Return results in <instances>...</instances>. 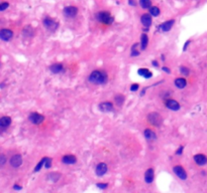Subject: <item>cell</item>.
<instances>
[{
  "mask_svg": "<svg viewBox=\"0 0 207 193\" xmlns=\"http://www.w3.org/2000/svg\"><path fill=\"white\" fill-rule=\"evenodd\" d=\"M7 162V157L4 154H0V167L4 166Z\"/></svg>",
  "mask_w": 207,
  "mask_h": 193,
  "instance_id": "32",
  "label": "cell"
},
{
  "mask_svg": "<svg viewBox=\"0 0 207 193\" xmlns=\"http://www.w3.org/2000/svg\"><path fill=\"white\" fill-rule=\"evenodd\" d=\"M22 35L24 37H31V36H33L34 35V30H33V28L30 26V25H27V26H26L22 29Z\"/></svg>",
  "mask_w": 207,
  "mask_h": 193,
  "instance_id": "24",
  "label": "cell"
},
{
  "mask_svg": "<svg viewBox=\"0 0 207 193\" xmlns=\"http://www.w3.org/2000/svg\"><path fill=\"white\" fill-rule=\"evenodd\" d=\"M61 161L63 164H66V165H73L77 162V157L74 155H65L62 157Z\"/></svg>",
  "mask_w": 207,
  "mask_h": 193,
  "instance_id": "16",
  "label": "cell"
},
{
  "mask_svg": "<svg viewBox=\"0 0 207 193\" xmlns=\"http://www.w3.org/2000/svg\"><path fill=\"white\" fill-rule=\"evenodd\" d=\"M13 189H14V190H16V191H19V190H21V189H22V187H21V186H19L18 184H14L13 185Z\"/></svg>",
  "mask_w": 207,
  "mask_h": 193,
  "instance_id": "41",
  "label": "cell"
},
{
  "mask_svg": "<svg viewBox=\"0 0 207 193\" xmlns=\"http://www.w3.org/2000/svg\"><path fill=\"white\" fill-rule=\"evenodd\" d=\"M98 109L102 113H110L113 112L114 107L111 102H102L98 105Z\"/></svg>",
  "mask_w": 207,
  "mask_h": 193,
  "instance_id": "9",
  "label": "cell"
},
{
  "mask_svg": "<svg viewBox=\"0 0 207 193\" xmlns=\"http://www.w3.org/2000/svg\"><path fill=\"white\" fill-rule=\"evenodd\" d=\"M175 24V19H169L167 21L163 22V23L159 26L160 31L162 32H168L171 30V28L173 27V25Z\"/></svg>",
  "mask_w": 207,
  "mask_h": 193,
  "instance_id": "13",
  "label": "cell"
},
{
  "mask_svg": "<svg viewBox=\"0 0 207 193\" xmlns=\"http://www.w3.org/2000/svg\"><path fill=\"white\" fill-rule=\"evenodd\" d=\"M139 4L140 8L143 10H149L150 7L152 6V0H139Z\"/></svg>",
  "mask_w": 207,
  "mask_h": 193,
  "instance_id": "26",
  "label": "cell"
},
{
  "mask_svg": "<svg viewBox=\"0 0 207 193\" xmlns=\"http://www.w3.org/2000/svg\"><path fill=\"white\" fill-rule=\"evenodd\" d=\"M152 65H153L154 66H156V68H158V66H159V62H157V61H153V62H152Z\"/></svg>",
  "mask_w": 207,
  "mask_h": 193,
  "instance_id": "42",
  "label": "cell"
},
{
  "mask_svg": "<svg viewBox=\"0 0 207 193\" xmlns=\"http://www.w3.org/2000/svg\"><path fill=\"white\" fill-rule=\"evenodd\" d=\"M147 88H143V90L142 92H140V97H143V95L146 94V92H147Z\"/></svg>",
  "mask_w": 207,
  "mask_h": 193,
  "instance_id": "43",
  "label": "cell"
},
{
  "mask_svg": "<svg viewBox=\"0 0 207 193\" xmlns=\"http://www.w3.org/2000/svg\"><path fill=\"white\" fill-rule=\"evenodd\" d=\"M108 171V166H107V164L106 163H99L98 165L96 166V168H95V174L98 177H102V176H104L106 173H107Z\"/></svg>",
  "mask_w": 207,
  "mask_h": 193,
  "instance_id": "10",
  "label": "cell"
},
{
  "mask_svg": "<svg viewBox=\"0 0 207 193\" xmlns=\"http://www.w3.org/2000/svg\"><path fill=\"white\" fill-rule=\"evenodd\" d=\"M13 37V31L7 28H3L0 30V39L3 42H9Z\"/></svg>",
  "mask_w": 207,
  "mask_h": 193,
  "instance_id": "12",
  "label": "cell"
},
{
  "mask_svg": "<svg viewBox=\"0 0 207 193\" xmlns=\"http://www.w3.org/2000/svg\"><path fill=\"white\" fill-rule=\"evenodd\" d=\"M162 71H163V72H165L166 74H169V75L171 74V69L169 68H167V66H163V68H162Z\"/></svg>",
  "mask_w": 207,
  "mask_h": 193,
  "instance_id": "39",
  "label": "cell"
},
{
  "mask_svg": "<svg viewBox=\"0 0 207 193\" xmlns=\"http://www.w3.org/2000/svg\"><path fill=\"white\" fill-rule=\"evenodd\" d=\"M22 156H21L20 154H15L13 155L10 160H9V163H10L11 167H13V168H18V167H20L22 165Z\"/></svg>",
  "mask_w": 207,
  "mask_h": 193,
  "instance_id": "7",
  "label": "cell"
},
{
  "mask_svg": "<svg viewBox=\"0 0 207 193\" xmlns=\"http://www.w3.org/2000/svg\"><path fill=\"white\" fill-rule=\"evenodd\" d=\"M139 88H140L139 84H133L130 86V91L131 92H136V91H139Z\"/></svg>",
  "mask_w": 207,
  "mask_h": 193,
  "instance_id": "36",
  "label": "cell"
},
{
  "mask_svg": "<svg viewBox=\"0 0 207 193\" xmlns=\"http://www.w3.org/2000/svg\"><path fill=\"white\" fill-rule=\"evenodd\" d=\"M149 13L152 15L153 17H158L160 15V13H161V9H160L158 6L152 5L149 9Z\"/></svg>",
  "mask_w": 207,
  "mask_h": 193,
  "instance_id": "27",
  "label": "cell"
},
{
  "mask_svg": "<svg viewBox=\"0 0 207 193\" xmlns=\"http://www.w3.org/2000/svg\"><path fill=\"white\" fill-rule=\"evenodd\" d=\"M137 74H139L140 77H143L145 78H150L153 77V72L149 71L148 68H139Z\"/></svg>",
  "mask_w": 207,
  "mask_h": 193,
  "instance_id": "25",
  "label": "cell"
},
{
  "mask_svg": "<svg viewBox=\"0 0 207 193\" xmlns=\"http://www.w3.org/2000/svg\"><path fill=\"white\" fill-rule=\"evenodd\" d=\"M154 179H155V170L154 168H149L145 172V182L147 184H150L154 182Z\"/></svg>",
  "mask_w": 207,
  "mask_h": 193,
  "instance_id": "17",
  "label": "cell"
},
{
  "mask_svg": "<svg viewBox=\"0 0 207 193\" xmlns=\"http://www.w3.org/2000/svg\"><path fill=\"white\" fill-rule=\"evenodd\" d=\"M114 102H115V104H116L118 107H121L124 104V102H125V98H124L123 95H120V94L115 95Z\"/></svg>",
  "mask_w": 207,
  "mask_h": 193,
  "instance_id": "28",
  "label": "cell"
},
{
  "mask_svg": "<svg viewBox=\"0 0 207 193\" xmlns=\"http://www.w3.org/2000/svg\"><path fill=\"white\" fill-rule=\"evenodd\" d=\"M180 74L185 75V77H187V75H190V69L187 68V66L185 65H181L180 66Z\"/></svg>",
  "mask_w": 207,
  "mask_h": 193,
  "instance_id": "31",
  "label": "cell"
},
{
  "mask_svg": "<svg viewBox=\"0 0 207 193\" xmlns=\"http://www.w3.org/2000/svg\"><path fill=\"white\" fill-rule=\"evenodd\" d=\"M52 162H53L52 158L47 157L46 162H45V168L46 169H50V168H51V167H52Z\"/></svg>",
  "mask_w": 207,
  "mask_h": 193,
  "instance_id": "33",
  "label": "cell"
},
{
  "mask_svg": "<svg viewBox=\"0 0 207 193\" xmlns=\"http://www.w3.org/2000/svg\"><path fill=\"white\" fill-rule=\"evenodd\" d=\"M143 136H145V138L149 141H155L157 139V134L150 129H146L145 131H143Z\"/></svg>",
  "mask_w": 207,
  "mask_h": 193,
  "instance_id": "19",
  "label": "cell"
},
{
  "mask_svg": "<svg viewBox=\"0 0 207 193\" xmlns=\"http://www.w3.org/2000/svg\"><path fill=\"white\" fill-rule=\"evenodd\" d=\"M96 187L99 189H106L108 187V183H96Z\"/></svg>",
  "mask_w": 207,
  "mask_h": 193,
  "instance_id": "35",
  "label": "cell"
},
{
  "mask_svg": "<svg viewBox=\"0 0 207 193\" xmlns=\"http://www.w3.org/2000/svg\"><path fill=\"white\" fill-rule=\"evenodd\" d=\"M165 105L167 109L174 111V112H177V111L181 109V106H180V104H179V102H177V101H175V100H172V99H168L166 101Z\"/></svg>",
  "mask_w": 207,
  "mask_h": 193,
  "instance_id": "11",
  "label": "cell"
},
{
  "mask_svg": "<svg viewBox=\"0 0 207 193\" xmlns=\"http://www.w3.org/2000/svg\"><path fill=\"white\" fill-rule=\"evenodd\" d=\"M183 151H184V146H183V145H181V146L176 150V153H175V154L178 155V156H180V155L183 154Z\"/></svg>",
  "mask_w": 207,
  "mask_h": 193,
  "instance_id": "37",
  "label": "cell"
},
{
  "mask_svg": "<svg viewBox=\"0 0 207 193\" xmlns=\"http://www.w3.org/2000/svg\"><path fill=\"white\" fill-rule=\"evenodd\" d=\"M127 3H128V5L133 6V7H136V6L137 5L136 0H127Z\"/></svg>",
  "mask_w": 207,
  "mask_h": 193,
  "instance_id": "38",
  "label": "cell"
},
{
  "mask_svg": "<svg viewBox=\"0 0 207 193\" xmlns=\"http://www.w3.org/2000/svg\"><path fill=\"white\" fill-rule=\"evenodd\" d=\"M194 162H195L198 166H204L207 164V157L204 154H196L193 157Z\"/></svg>",
  "mask_w": 207,
  "mask_h": 193,
  "instance_id": "14",
  "label": "cell"
},
{
  "mask_svg": "<svg viewBox=\"0 0 207 193\" xmlns=\"http://www.w3.org/2000/svg\"><path fill=\"white\" fill-rule=\"evenodd\" d=\"M190 42H191L190 40H187L186 43L184 44V46H183V52H186L187 48H188V45H189V44H190Z\"/></svg>",
  "mask_w": 207,
  "mask_h": 193,
  "instance_id": "40",
  "label": "cell"
},
{
  "mask_svg": "<svg viewBox=\"0 0 207 193\" xmlns=\"http://www.w3.org/2000/svg\"><path fill=\"white\" fill-rule=\"evenodd\" d=\"M43 24L46 29L50 31V32H55V31L59 28V21L50 16H46L43 18Z\"/></svg>",
  "mask_w": 207,
  "mask_h": 193,
  "instance_id": "3",
  "label": "cell"
},
{
  "mask_svg": "<svg viewBox=\"0 0 207 193\" xmlns=\"http://www.w3.org/2000/svg\"><path fill=\"white\" fill-rule=\"evenodd\" d=\"M61 177H62L61 173H59V172H51V173H49L48 175H47V180H49V181L52 182V183H56V182L59 181Z\"/></svg>",
  "mask_w": 207,
  "mask_h": 193,
  "instance_id": "18",
  "label": "cell"
},
{
  "mask_svg": "<svg viewBox=\"0 0 207 193\" xmlns=\"http://www.w3.org/2000/svg\"><path fill=\"white\" fill-rule=\"evenodd\" d=\"M95 19L102 24L111 25L114 22V16L107 10H100L95 13Z\"/></svg>",
  "mask_w": 207,
  "mask_h": 193,
  "instance_id": "2",
  "label": "cell"
},
{
  "mask_svg": "<svg viewBox=\"0 0 207 193\" xmlns=\"http://www.w3.org/2000/svg\"><path fill=\"white\" fill-rule=\"evenodd\" d=\"M11 118L8 116H3L0 118V128H7L11 124Z\"/></svg>",
  "mask_w": 207,
  "mask_h": 193,
  "instance_id": "21",
  "label": "cell"
},
{
  "mask_svg": "<svg viewBox=\"0 0 207 193\" xmlns=\"http://www.w3.org/2000/svg\"><path fill=\"white\" fill-rule=\"evenodd\" d=\"M147 120L150 123V125L155 126V127H160L163 124V118L162 116L160 115L159 113L157 112H152L150 113L148 117H147Z\"/></svg>",
  "mask_w": 207,
  "mask_h": 193,
  "instance_id": "4",
  "label": "cell"
},
{
  "mask_svg": "<svg viewBox=\"0 0 207 193\" xmlns=\"http://www.w3.org/2000/svg\"><path fill=\"white\" fill-rule=\"evenodd\" d=\"M29 121L33 125H40V124H43V121H45V116L42 115V114L36 113V112H33L29 114Z\"/></svg>",
  "mask_w": 207,
  "mask_h": 193,
  "instance_id": "6",
  "label": "cell"
},
{
  "mask_svg": "<svg viewBox=\"0 0 207 193\" xmlns=\"http://www.w3.org/2000/svg\"><path fill=\"white\" fill-rule=\"evenodd\" d=\"M140 22H142V24L145 26L146 28H149L150 25H152V15L150 13H143L142 14V16H140Z\"/></svg>",
  "mask_w": 207,
  "mask_h": 193,
  "instance_id": "15",
  "label": "cell"
},
{
  "mask_svg": "<svg viewBox=\"0 0 207 193\" xmlns=\"http://www.w3.org/2000/svg\"><path fill=\"white\" fill-rule=\"evenodd\" d=\"M137 47H139V43H133V46H131L130 48V56L131 58H136V56H139L140 52L139 49H137Z\"/></svg>",
  "mask_w": 207,
  "mask_h": 193,
  "instance_id": "29",
  "label": "cell"
},
{
  "mask_svg": "<svg viewBox=\"0 0 207 193\" xmlns=\"http://www.w3.org/2000/svg\"><path fill=\"white\" fill-rule=\"evenodd\" d=\"M50 71H51L53 74H61V72H64V66L62 64H53L50 66Z\"/></svg>",
  "mask_w": 207,
  "mask_h": 193,
  "instance_id": "20",
  "label": "cell"
},
{
  "mask_svg": "<svg viewBox=\"0 0 207 193\" xmlns=\"http://www.w3.org/2000/svg\"><path fill=\"white\" fill-rule=\"evenodd\" d=\"M46 159L47 157H43L42 160L40 161L39 163H37V165L36 166V168H34V172H39L40 169H42L43 166H45V162H46Z\"/></svg>",
  "mask_w": 207,
  "mask_h": 193,
  "instance_id": "30",
  "label": "cell"
},
{
  "mask_svg": "<svg viewBox=\"0 0 207 193\" xmlns=\"http://www.w3.org/2000/svg\"><path fill=\"white\" fill-rule=\"evenodd\" d=\"M148 44H149V36L147 35V33L143 32L142 35H140V50H146Z\"/></svg>",
  "mask_w": 207,
  "mask_h": 193,
  "instance_id": "22",
  "label": "cell"
},
{
  "mask_svg": "<svg viewBox=\"0 0 207 193\" xmlns=\"http://www.w3.org/2000/svg\"><path fill=\"white\" fill-rule=\"evenodd\" d=\"M79 13V8L75 5H68L65 6L63 9V15L66 18H75Z\"/></svg>",
  "mask_w": 207,
  "mask_h": 193,
  "instance_id": "5",
  "label": "cell"
},
{
  "mask_svg": "<svg viewBox=\"0 0 207 193\" xmlns=\"http://www.w3.org/2000/svg\"><path fill=\"white\" fill-rule=\"evenodd\" d=\"M173 172L175 173V175H176L178 178L181 179V180H186L187 177H188L187 172L185 171V169L181 165L174 166L173 167Z\"/></svg>",
  "mask_w": 207,
  "mask_h": 193,
  "instance_id": "8",
  "label": "cell"
},
{
  "mask_svg": "<svg viewBox=\"0 0 207 193\" xmlns=\"http://www.w3.org/2000/svg\"><path fill=\"white\" fill-rule=\"evenodd\" d=\"M174 84L180 90H183V88L187 86V81L185 80L184 78H177L176 80L174 81Z\"/></svg>",
  "mask_w": 207,
  "mask_h": 193,
  "instance_id": "23",
  "label": "cell"
},
{
  "mask_svg": "<svg viewBox=\"0 0 207 193\" xmlns=\"http://www.w3.org/2000/svg\"><path fill=\"white\" fill-rule=\"evenodd\" d=\"M9 7V3L8 2H1L0 3V11H4Z\"/></svg>",
  "mask_w": 207,
  "mask_h": 193,
  "instance_id": "34",
  "label": "cell"
},
{
  "mask_svg": "<svg viewBox=\"0 0 207 193\" xmlns=\"http://www.w3.org/2000/svg\"><path fill=\"white\" fill-rule=\"evenodd\" d=\"M89 83L93 85H105L108 82V75L104 71H93L88 77Z\"/></svg>",
  "mask_w": 207,
  "mask_h": 193,
  "instance_id": "1",
  "label": "cell"
}]
</instances>
